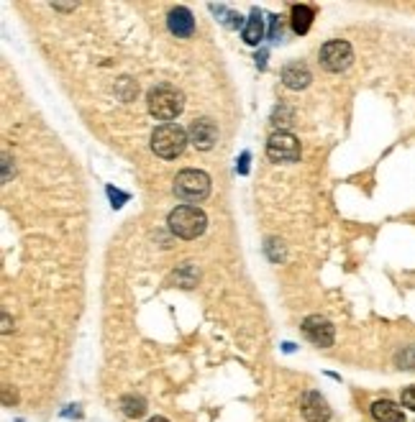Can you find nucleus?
Returning a JSON list of instances; mask_svg holds the SVG:
<instances>
[{
    "label": "nucleus",
    "mask_w": 415,
    "mask_h": 422,
    "mask_svg": "<svg viewBox=\"0 0 415 422\" xmlns=\"http://www.w3.org/2000/svg\"><path fill=\"white\" fill-rule=\"evenodd\" d=\"M167 223H169V230H172L177 238L193 241V238L205 233L208 215L203 213L198 205H177V208L169 213Z\"/></svg>",
    "instance_id": "f257e3e1"
},
{
    "label": "nucleus",
    "mask_w": 415,
    "mask_h": 422,
    "mask_svg": "<svg viewBox=\"0 0 415 422\" xmlns=\"http://www.w3.org/2000/svg\"><path fill=\"white\" fill-rule=\"evenodd\" d=\"M147 105L157 121H174L185 107V95L172 85H157L149 90Z\"/></svg>",
    "instance_id": "f03ea898"
},
{
    "label": "nucleus",
    "mask_w": 415,
    "mask_h": 422,
    "mask_svg": "<svg viewBox=\"0 0 415 422\" xmlns=\"http://www.w3.org/2000/svg\"><path fill=\"white\" fill-rule=\"evenodd\" d=\"M188 131L177 123H161L154 128L152 134V151H154L159 159H177V156L185 151L188 146Z\"/></svg>",
    "instance_id": "7ed1b4c3"
},
{
    "label": "nucleus",
    "mask_w": 415,
    "mask_h": 422,
    "mask_svg": "<svg viewBox=\"0 0 415 422\" xmlns=\"http://www.w3.org/2000/svg\"><path fill=\"white\" fill-rule=\"evenodd\" d=\"M172 189L182 202H200L210 194V177L200 169H182L174 177Z\"/></svg>",
    "instance_id": "20e7f679"
},
{
    "label": "nucleus",
    "mask_w": 415,
    "mask_h": 422,
    "mask_svg": "<svg viewBox=\"0 0 415 422\" xmlns=\"http://www.w3.org/2000/svg\"><path fill=\"white\" fill-rule=\"evenodd\" d=\"M267 156L277 164H292L300 159V141L290 131H275L267 141Z\"/></svg>",
    "instance_id": "39448f33"
},
{
    "label": "nucleus",
    "mask_w": 415,
    "mask_h": 422,
    "mask_svg": "<svg viewBox=\"0 0 415 422\" xmlns=\"http://www.w3.org/2000/svg\"><path fill=\"white\" fill-rule=\"evenodd\" d=\"M354 61V49L348 41H329L321 47V67L326 72H343Z\"/></svg>",
    "instance_id": "423d86ee"
},
{
    "label": "nucleus",
    "mask_w": 415,
    "mask_h": 422,
    "mask_svg": "<svg viewBox=\"0 0 415 422\" xmlns=\"http://www.w3.org/2000/svg\"><path fill=\"white\" fill-rule=\"evenodd\" d=\"M190 143L200 151H210V148L218 143V126H215L210 118H198V121L190 123L188 128Z\"/></svg>",
    "instance_id": "0eeeda50"
},
{
    "label": "nucleus",
    "mask_w": 415,
    "mask_h": 422,
    "mask_svg": "<svg viewBox=\"0 0 415 422\" xmlns=\"http://www.w3.org/2000/svg\"><path fill=\"white\" fill-rule=\"evenodd\" d=\"M302 333H305V338L308 341H313L315 346H321V348H329V346H334V325H331L326 317L321 315H310L302 320Z\"/></svg>",
    "instance_id": "6e6552de"
},
{
    "label": "nucleus",
    "mask_w": 415,
    "mask_h": 422,
    "mask_svg": "<svg viewBox=\"0 0 415 422\" xmlns=\"http://www.w3.org/2000/svg\"><path fill=\"white\" fill-rule=\"evenodd\" d=\"M300 412L305 415L308 422H329L331 420V407L321 392H305V394H302V402H300Z\"/></svg>",
    "instance_id": "1a4fd4ad"
},
{
    "label": "nucleus",
    "mask_w": 415,
    "mask_h": 422,
    "mask_svg": "<svg viewBox=\"0 0 415 422\" xmlns=\"http://www.w3.org/2000/svg\"><path fill=\"white\" fill-rule=\"evenodd\" d=\"M167 28L177 36V39H188V36H193L195 18H193V13H190V8H185V6L172 8L167 16Z\"/></svg>",
    "instance_id": "9d476101"
},
{
    "label": "nucleus",
    "mask_w": 415,
    "mask_h": 422,
    "mask_svg": "<svg viewBox=\"0 0 415 422\" xmlns=\"http://www.w3.org/2000/svg\"><path fill=\"white\" fill-rule=\"evenodd\" d=\"M282 85L290 90H305L313 80V74H310L308 64H302V61H290L282 67Z\"/></svg>",
    "instance_id": "9b49d317"
},
{
    "label": "nucleus",
    "mask_w": 415,
    "mask_h": 422,
    "mask_svg": "<svg viewBox=\"0 0 415 422\" xmlns=\"http://www.w3.org/2000/svg\"><path fill=\"white\" fill-rule=\"evenodd\" d=\"M372 417L377 422H405V415H402V409L397 407L395 402H390V399H377L372 404Z\"/></svg>",
    "instance_id": "f8f14e48"
},
{
    "label": "nucleus",
    "mask_w": 415,
    "mask_h": 422,
    "mask_svg": "<svg viewBox=\"0 0 415 422\" xmlns=\"http://www.w3.org/2000/svg\"><path fill=\"white\" fill-rule=\"evenodd\" d=\"M313 18H315V11L305 3L300 6H292V31L295 34H308L310 26H313Z\"/></svg>",
    "instance_id": "ddd939ff"
},
{
    "label": "nucleus",
    "mask_w": 415,
    "mask_h": 422,
    "mask_svg": "<svg viewBox=\"0 0 415 422\" xmlns=\"http://www.w3.org/2000/svg\"><path fill=\"white\" fill-rule=\"evenodd\" d=\"M264 39V18L259 16V11L249 16L246 26H244V41H246L249 47H256L259 41Z\"/></svg>",
    "instance_id": "4468645a"
},
{
    "label": "nucleus",
    "mask_w": 415,
    "mask_h": 422,
    "mask_svg": "<svg viewBox=\"0 0 415 422\" xmlns=\"http://www.w3.org/2000/svg\"><path fill=\"white\" fill-rule=\"evenodd\" d=\"M121 412L126 417H144L147 415V399L139 394H123L121 397Z\"/></svg>",
    "instance_id": "2eb2a0df"
},
{
    "label": "nucleus",
    "mask_w": 415,
    "mask_h": 422,
    "mask_svg": "<svg viewBox=\"0 0 415 422\" xmlns=\"http://www.w3.org/2000/svg\"><path fill=\"white\" fill-rule=\"evenodd\" d=\"M282 36V23H280V16H269V39L277 41Z\"/></svg>",
    "instance_id": "dca6fc26"
},
{
    "label": "nucleus",
    "mask_w": 415,
    "mask_h": 422,
    "mask_svg": "<svg viewBox=\"0 0 415 422\" xmlns=\"http://www.w3.org/2000/svg\"><path fill=\"white\" fill-rule=\"evenodd\" d=\"M108 197H110V205H113V208H121L123 202L128 200V194L126 192H118V189H113V187H108Z\"/></svg>",
    "instance_id": "f3484780"
},
{
    "label": "nucleus",
    "mask_w": 415,
    "mask_h": 422,
    "mask_svg": "<svg viewBox=\"0 0 415 422\" xmlns=\"http://www.w3.org/2000/svg\"><path fill=\"white\" fill-rule=\"evenodd\" d=\"M402 407H408L415 412V387H408L402 392Z\"/></svg>",
    "instance_id": "a211bd4d"
},
{
    "label": "nucleus",
    "mask_w": 415,
    "mask_h": 422,
    "mask_svg": "<svg viewBox=\"0 0 415 422\" xmlns=\"http://www.w3.org/2000/svg\"><path fill=\"white\" fill-rule=\"evenodd\" d=\"M236 169H239V175H246V172H249V151H244V154H241V159H239Z\"/></svg>",
    "instance_id": "6ab92c4d"
},
{
    "label": "nucleus",
    "mask_w": 415,
    "mask_h": 422,
    "mask_svg": "<svg viewBox=\"0 0 415 422\" xmlns=\"http://www.w3.org/2000/svg\"><path fill=\"white\" fill-rule=\"evenodd\" d=\"M11 330V320H8V315H3V333H8Z\"/></svg>",
    "instance_id": "aec40b11"
},
{
    "label": "nucleus",
    "mask_w": 415,
    "mask_h": 422,
    "mask_svg": "<svg viewBox=\"0 0 415 422\" xmlns=\"http://www.w3.org/2000/svg\"><path fill=\"white\" fill-rule=\"evenodd\" d=\"M149 422H169V420H167V417H152Z\"/></svg>",
    "instance_id": "412c9836"
}]
</instances>
